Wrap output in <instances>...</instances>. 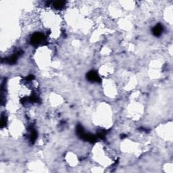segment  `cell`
<instances>
[{
	"instance_id": "1",
	"label": "cell",
	"mask_w": 173,
	"mask_h": 173,
	"mask_svg": "<svg viewBox=\"0 0 173 173\" xmlns=\"http://www.w3.org/2000/svg\"><path fill=\"white\" fill-rule=\"evenodd\" d=\"M45 39V36L41 33H36L35 34L33 35V36L31 38V43L33 45H38L40 43H41L42 42L44 41V40Z\"/></svg>"
},
{
	"instance_id": "2",
	"label": "cell",
	"mask_w": 173,
	"mask_h": 173,
	"mask_svg": "<svg viewBox=\"0 0 173 173\" xmlns=\"http://www.w3.org/2000/svg\"><path fill=\"white\" fill-rule=\"evenodd\" d=\"M86 79L90 82L92 83H100L101 79L98 74L95 71H90L86 75Z\"/></svg>"
},
{
	"instance_id": "3",
	"label": "cell",
	"mask_w": 173,
	"mask_h": 173,
	"mask_svg": "<svg viewBox=\"0 0 173 173\" xmlns=\"http://www.w3.org/2000/svg\"><path fill=\"white\" fill-rule=\"evenodd\" d=\"M22 53H23V51H18L16 52V54H15L14 55H13V56L9 57V58H7L5 59V62H6V63H8L9 64H15L16 62V60H17L18 57L20 56V55L22 54Z\"/></svg>"
},
{
	"instance_id": "4",
	"label": "cell",
	"mask_w": 173,
	"mask_h": 173,
	"mask_svg": "<svg viewBox=\"0 0 173 173\" xmlns=\"http://www.w3.org/2000/svg\"><path fill=\"white\" fill-rule=\"evenodd\" d=\"M163 32V26H162L160 24L156 25L153 29V34L154 36L159 37L162 35Z\"/></svg>"
},
{
	"instance_id": "5",
	"label": "cell",
	"mask_w": 173,
	"mask_h": 173,
	"mask_svg": "<svg viewBox=\"0 0 173 173\" xmlns=\"http://www.w3.org/2000/svg\"><path fill=\"white\" fill-rule=\"evenodd\" d=\"M66 5V1H54L53 3V5L54 7L57 10H61L64 7V5Z\"/></svg>"
},
{
	"instance_id": "6",
	"label": "cell",
	"mask_w": 173,
	"mask_h": 173,
	"mask_svg": "<svg viewBox=\"0 0 173 173\" xmlns=\"http://www.w3.org/2000/svg\"><path fill=\"white\" fill-rule=\"evenodd\" d=\"M37 137V133L36 130L33 128H31V135H30V141L31 143H34Z\"/></svg>"
},
{
	"instance_id": "7",
	"label": "cell",
	"mask_w": 173,
	"mask_h": 173,
	"mask_svg": "<svg viewBox=\"0 0 173 173\" xmlns=\"http://www.w3.org/2000/svg\"><path fill=\"white\" fill-rule=\"evenodd\" d=\"M97 137L102 139H104L105 137H106V132H105L104 130H102V131L98 132V134H97Z\"/></svg>"
}]
</instances>
